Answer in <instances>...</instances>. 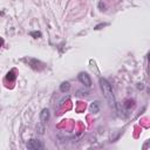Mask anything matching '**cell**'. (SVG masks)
Masks as SVG:
<instances>
[{
	"label": "cell",
	"mask_w": 150,
	"mask_h": 150,
	"mask_svg": "<svg viewBox=\"0 0 150 150\" xmlns=\"http://www.w3.org/2000/svg\"><path fill=\"white\" fill-rule=\"evenodd\" d=\"M98 83H100V88H101V90H102V94H103L105 101L108 102V104H109L112 109H115V108H116V100H115V95H114V93H112V89H111L110 83H109L105 79H103V77H100Z\"/></svg>",
	"instance_id": "1"
},
{
	"label": "cell",
	"mask_w": 150,
	"mask_h": 150,
	"mask_svg": "<svg viewBox=\"0 0 150 150\" xmlns=\"http://www.w3.org/2000/svg\"><path fill=\"white\" fill-rule=\"evenodd\" d=\"M26 146H27V149H29V150H41V149L45 148L43 143H42L41 141H39V139H29V141L27 142Z\"/></svg>",
	"instance_id": "2"
},
{
	"label": "cell",
	"mask_w": 150,
	"mask_h": 150,
	"mask_svg": "<svg viewBox=\"0 0 150 150\" xmlns=\"http://www.w3.org/2000/svg\"><path fill=\"white\" fill-rule=\"evenodd\" d=\"M79 81H80L82 84H84L86 87H88V88L91 86L90 76H89L87 73H80V74H79Z\"/></svg>",
	"instance_id": "3"
},
{
	"label": "cell",
	"mask_w": 150,
	"mask_h": 150,
	"mask_svg": "<svg viewBox=\"0 0 150 150\" xmlns=\"http://www.w3.org/2000/svg\"><path fill=\"white\" fill-rule=\"evenodd\" d=\"M49 117H50L49 109H47V108L42 109L41 112H40V122H41L42 124H46V123L49 121Z\"/></svg>",
	"instance_id": "4"
},
{
	"label": "cell",
	"mask_w": 150,
	"mask_h": 150,
	"mask_svg": "<svg viewBox=\"0 0 150 150\" xmlns=\"http://www.w3.org/2000/svg\"><path fill=\"white\" fill-rule=\"evenodd\" d=\"M98 110H100V103L96 101V102H93L91 104H90V112H93V114H96V112H98Z\"/></svg>",
	"instance_id": "5"
},
{
	"label": "cell",
	"mask_w": 150,
	"mask_h": 150,
	"mask_svg": "<svg viewBox=\"0 0 150 150\" xmlns=\"http://www.w3.org/2000/svg\"><path fill=\"white\" fill-rule=\"evenodd\" d=\"M69 83L68 82H63V83H61V86H60V90L62 91V93H66V91H68L69 90Z\"/></svg>",
	"instance_id": "6"
},
{
	"label": "cell",
	"mask_w": 150,
	"mask_h": 150,
	"mask_svg": "<svg viewBox=\"0 0 150 150\" xmlns=\"http://www.w3.org/2000/svg\"><path fill=\"white\" fill-rule=\"evenodd\" d=\"M36 130H38V132H39V134H43V132H45V124H42V123L38 124Z\"/></svg>",
	"instance_id": "7"
},
{
	"label": "cell",
	"mask_w": 150,
	"mask_h": 150,
	"mask_svg": "<svg viewBox=\"0 0 150 150\" xmlns=\"http://www.w3.org/2000/svg\"><path fill=\"white\" fill-rule=\"evenodd\" d=\"M6 77H7V80H12V81H13V80H14V79H15V75H14V71H13V70H12V71H11V73H8V74H7V76H6Z\"/></svg>",
	"instance_id": "8"
},
{
	"label": "cell",
	"mask_w": 150,
	"mask_h": 150,
	"mask_svg": "<svg viewBox=\"0 0 150 150\" xmlns=\"http://www.w3.org/2000/svg\"><path fill=\"white\" fill-rule=\"evenodd\" d=\"M30 35L38 39V38H40V36H41V33H40V32H30Z\"/></svg>",
	"instance_id": "9"
}]
</instances>
